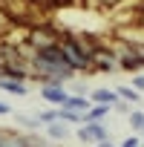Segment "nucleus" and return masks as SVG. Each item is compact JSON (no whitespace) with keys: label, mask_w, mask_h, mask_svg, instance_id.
<instances>
[{"label":"nucleus","mask_w":144,"mask_h":147,"mask_svg":"<svg viewBox=\"0 0 144 147\" xmlns=\"http://www.w3.org/2000/svg\"><path fill=\"white\" fill-rule=\"evenodd\" d=\"M89 66H92V72H107V75H112V72H121V66H118V55H115V49L107 43H101L92 55H89Z\"/></svg>","instance_id":"f03ea898"},{"label":"nucleus","mask_w":144,"mask_h":147,"mask_svg":"<svg viewBox=\"0 0 144 147\" xmlns=\"http://www.w3.org/2000/svg\"><path fill=\"white\" fill-rule=\"evenodd\" d=\"M29 141H32V147H55L49 138H40V136H29Z\"/></svg>","instance_id":"f3484780"},{"label":"nucleus","mask_w":144,"mask_h":147,"mask_svg":"<svg viewBox=\"0 0 144 147\" xmlns=\"http://www.w3.org/2000/svg\"><path fill=\"white\" fill-rule=\"evenodd\" d=\"M55 113H58V121H63V124H78V127L84 124V115H81V113H72V110H66V107H58Z\"/></svg>","instance_id":"9d476101"},{"label":"nucleus","mask_w":144,"mask_h":147,"mask_svg":"<svg viewBox=\"0 0 144 147\" xmlns=\"http://www.w3.org/2000/svg\"><path fill=\"white\" fill-rule=\"evenodd\" d=\"M130 87H133V90H135L138 95L144 92V75H141V72H138V75H133V78H130Z\"/></svg>","instance_id":"dca6fc26"},{"label":"nucleus","mask_w":144,"mask_h":147,"mask_svg":"<svg viewBox=\"0 0 144 147\" xmlns=\"http://www.w3.org/2000/svg\"><path fill=\"white\" fill-rule=\"evenodd\" d=\"M110 113H112V107H107V104H92V107L84 113V124H92V121H104Z\"/></svg>","instance_id":"6e6552de"},{"label":"nucleus","mask_w":144,"mask_h":147,"mask_svg":"<svg viewBox=\"0 0 144 147\" xmlns=\"http://www.w3.org/2000/svg\"><path fill=\"white\" fill-rule=\"evenodd\" d=\"M127 121H130V130L133 133H141L144 130V110H130L127 113Z\"/></svg>","instance_id":"9b49d317"},{"label":"nucleus","mask_w":144,"mask_h":147,"mask_svg":"<svg viewBox=\"0 0 144 147\" xmlns=\"http://www.w3.org/2000/svg\"><path fill=\"white\" fill-rule=\"evenodd\" d=\"M78 141H84V144H101V141H110V133H107V124L104 121H92V124H81L78 127Z\"/></svg>","instance_id":"7ed1b4c3"},{"label":"nucleus","mask_w":144,"mask_h":147,"mask_svg":"<svg viewBox=\"0 0 144 147\" xmlns=\"http://www.w3.org/2000/svg\"><path fill=\"white\" fill-rule=\"evenodd\" d=\"M58 40H61V32H58L55 26H49V23H40V26H35V29L26 32V43H29L35 52L49 49V46H58Z\"/></svg>","instance_id":"f257e3e1"},{"label":"nucleus","mask_w":144,"mask_h":147,"mask_svg":"<svg viewBox=\"0 0 144 147\" xmlns=\"http://www.w3.org/2000/svg\"><path fill=\"white\" fill-rule=\"evenodd\" d=\"M6 3H9V0H0V6H6Z\"/></svg>","instance_id":"5701e85b"},{"label":"nucleus","mask_w":144,"mask_h":147,"mask_svg":"<svg viewBox=\"0 0 144 147\" xmlns=\"http://www.w3.org/2000/svg\"><path fill=\"white\" fill-rule=\"evenodd\" d=\"M115 95H118V98H121L124 104H135V101L141 98V95H138V92H135L133 87H115Z\"/></svg>","instance_id":"f8f14e48"},{"label":"nucleus","mask_w":144,"mask_h":147,"mask_svg":"<svg viewBox=\"0 0 144 147\" xmlns=\"http://www.w3.org/2000/svg\"><path fill=\"white\" fill-rule=\"evenodd\" d=\"M15 124H20V127H26V130H35V127H38V118H35V115H15Z\"/></svg>","instance_id":"4468645a"},{"label":"nucleus","mask_w":144,"mask_h":147,"mask_svg":"<svg viewBox=\"0 0 144 147\" xmlns=\"http://www.w3.org/2000/svg\"><path fill=\"white\" fill-rule=\"evenodd\" d=\"M29 3H32V6H38V3H40V6H49V9H52V0H29Z\"/></svg>","instance_id":"aec40b11"},{"label":"nucleus","mask_w":144,"mask_h":147,"mask_svg":"<svg viewBox=\"0 0 144 147\" xmlns=\"http://www.w3.org/2000/svg\"><path fill=\"white\" fill-rule=\"evenodd\" d=\"M35 118H38V124H46V127H49V124L58 121V113H55V110H43V113H38Z\"/></svg>","instance_id":"ddd939ff"},{"label":"nucleus","mask_w":144,"mask_h":147,"mask_svg":"<svg viewBox=\"0 0 144 147\" xmlns=\"http://www.w3.org/2000/svg\"><path fill=\"white\" fill-rule=\"evenodd\" d=\"M138 138H141V147H144V130H141V136H138Z\"/></svg>","instance_id":"4be33fe9"},{"label":"nucleus","mask_w":144,"mask_h":147,"mask_svg":"<svg viewBox=\"0 0 144 147\" xmlns=\"http://www.w3.org/2000/svg\"><path fill=\"white\" fill-rule=\"evenodd\" d=\"M0 115H12V107H9V104H3V101H0Z\"/></svg>","instance_id":"6ab92c4d"},{"label":"nucleus","mask_w":144,"mask_h":147,"mask_svg":"<svg viewBox=\"0 0 144 147\" xmlns=\"http://www.w3.org/2000/svg\"><path fill=\"white\" fill-rule=\"evenodd\" d=\"M87 98H89V104H107V107H115V104H118L115 90H104V87H95Z\"/></svg>","instance_id":"39448f33"},{"label":"nucleus","mask_w":144,"mask_h":147,"mask_svg":"<svg viewBox=\"0 0 144 147\" xmlns=\"http://www.w3.org/2000/svg\"><path fill=\"white\" fill-rule=\"evenodd\" d=\"M63 107H66V110H72V113H81V115H84L92 104H89V98H87V95H69Z\"/></svg>","instance_id":"1a4fd4ad"},{"label":"nucleus","mask_w":144,"mask_h":147,"mask_svg":"<svg viewBox=\"0 0 144 147\" xmlns=\"http://www.w3.org/2000/svg\"><path fill=\"white\" fill-rule=\"evenodd\" d=\"M95 147H115L112 141H101V144H95Z\"/></svg>","instance_id":"412c9836"},{"label":"nucleus","mask_w":144,"mask_h":147,"mask_svg":"<svg viewBox=\"0 0 144 147\" xmlns=\"http://www.w3.org/2000/svg\"><path fill=\"white\" fill-rule=\"evenodd\" d=\"M40 98H43L46 104L63 107L66 98H69V92H66V87H61V84H43V87H40Z\"/></svg>","instance_id":"20e7f679"},{"label":"nucleus","mask_w":144,"mask_h":147,"mask_svg":"<svg viewBox=\"0 0 144 147\" xmlns=\"http://www.w3.org/2000/svg\"><path fill=\"white\" fill-rule=\"evenodd\" d=\"M118 147H141V138H138V136H127Z\"/></svg>","instance_id":"a211bd4d"},{"label":"nucleus","mask_w":144,"mask_h":147,"mask_svg":"<svg viewBox=\"0 0 144 147\" xmlns=\"http://www.w3.org/2000/svg\"><path fill=\"white\" fill-rule=\"evenodd\" d=\"M69 133H72V130H69V124H63V121H55V124L46 127V138H49L52 144H55V141H66Z\"/></svg>","instance_id":"0eeeda50"},{"label":"nucleus","mask_w":144,"mask_h":147,"mask_svg":"<svg viewBox=\"0 0 144 147\" xmlns=\"http://www.w3.org/2000/svg\"><path fill=\"white\" fill-rule=\"evenodd\" d=\"M0 90H3L6 95H15V98L29 95V87H26L23 81H12V78H0Z\"/></svg>","instance_id":"423d86ee"},{"label":"nucleus","mask_w":144,"mask_h":147,"mask_svg":"<svg viewBox=\"0 0 144 147\" xmlns=\"http://www.w3.org/2000/svg\"><path fill=\"white\" fill-rule=\"evenodd\" d=\"M9 26H12V18H9V12H6L3 6H0V38L9 32Z\"/></svg>","instance_id":"2eb2a0df"}]
</instances>
